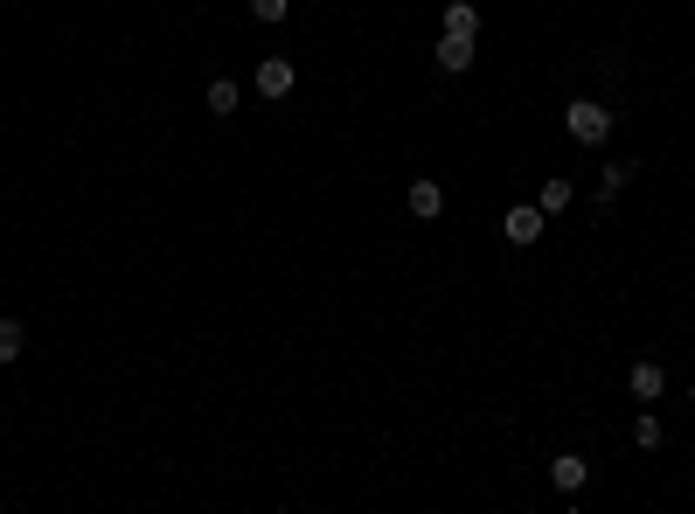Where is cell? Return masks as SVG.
Segmentation results:
<instances>
[{
	"label": "cell",
	"instance_id": "1",
	"mask_svg": "<svg viewBox=\"0 0 695 514\" xmlns=\"http://www.w3.org/2000/svg\"><path fill=\"white\" fill-rule=\"evenodd\" d=\"M563 132H570L577 146H605V132H612V112H605L598 98H570V105H563Z\"/></svg>",
	"mask_w": 695,
	"mask_h": 514
},
{
	"label": "cell",
	"instance_id": "2",
	"mask_svg": "<svg viewBox=\"0 0 695 514\" xmlns=\"http://www.w3.org/2000/svg\"><path fill=\"white\" fill-rule=\"evenodd\" d=\"M501 237H508V244H536V237H543V209H536V202H515V209L501 216Z\"/></svg>",
	"mask_w": 695,
	"mask_h": 514
},
{
	"label": "cell",
	"instance_id": "3",
	"mask_svg": "<svg viewBox=\"0 0 695 514\" xmlns=\"http://www.w3.org/2000/svg\"><path fill=\"white\" fill-rule=\"evenodd\" d=\"M584 480H591V459H577V452H556L550 459V487L556 494H577Z\"/></svg>",
	"mask_w": 695,
	"mask_h": 514
},
{
	"label": "cell",
	"instance_id": "4",
	"mask_svg": "<svg viewBox=\"0 0 695 514\" xmlns=\"http://www.w3.org/2000/svg\"><path fill=\"white\" fill-rule=\"evenodd\" d=\"M438 70L445 77H466L473 70V35H438Z\"/></svg>",
	"mask_w": 695,
	"mask_h": 514
},
{
	"label": "cell",
	"instance_id": "5",
	"mask_svg": "<svg viewBox=\"0 0 695 514\" xmlns=\"http://www.w3.org/2000/svg\"><path fill=\"white\" fill-rule=\"evenodd\" d=\"M404 209H411L417 223H431V216L445 209V188H438V181H411V188H404Z\"/></svg>",
	"mask_w": 695,
	"mask_h": 514
},
{
	"label": "cell",
	"instance_id": "6",
	"mask_svg": "<svg viewBox=\"0 0 695 514\" xmlns=\"http://www.w3.org/2000/svg\"><path fill=\"white\" fill-rule=\"evenodd\" d=\"M285 91H292V63H285V56H265V63H258V98H285Z\"/></svg>",
	"mask_w": 695,
	"mask_h": 514
},
{
	"label": "cell",
	"instance_id": "7",
	"mask_svg": "<svg viewBox=\"0 0 695 514\" xmlns=\"http://www.w3.org/2000/svg\"><path fill=\"white\" fill-rule=\"evenodd\" d=\"M626 389H633L640 403H654V396L668 389V376H661V362H633V369H626Z\"/></svg>",
	"mask_w": 695,
	"mask_h": 514
},
{
	"label": "cell",
	"instance_id": "8",
	"mask_svg": "<svg viewBox=\"0 0 695 514\" xmlns=\"http://www.w3.org/2000/svg\"><path fill=\"white\" fill-rule=\"evenodd\" d=\"M633 174H640V160H612V167H605V181H598V195H591V209H612V195H619Z\"/></svg>",
	"mask_w": 695,
	"mask_h": 514
},
{
	"label": "cell",
	"instance_id": "9",
	"mask_svg": "<svg viewBox=\"0 0 695 514\" xmlns=\"http://www.w3.org/2000/svg\"><path fill=\"white\" fill-rule=\"evenodd\" d=\"M445 35H480V7L473 0H452L445 7Z\"/></svg>",
	"mask_w": 695,
	"mask_h": 514
},
{
	"label": "cell",
	"instance_id": "10",
	"mask_svg": "<svg viewBox=\"0 0 695 514\" xmlns=\"http://www.w3.org/2000/svg\"><path fill=\"white\" fill-rule=\"evenodd\" d=\"M536 209H543V216H563V209H570V181H543Z\"/></svg>",
	"mask_w": 695,
	"mask_h": 514
},
{
	"label": "cell",
	"instance_id": "11",
	"mask_svg": "<svg viewBox=\"0 0 695 514\" xmlns=\"http://www.w3.org/2000/svg\"><path fill=\"white\" fill-rule=\"evenodd\" d=\"M209 112H216V119H230V112H237V84H230V77H216V84H209Z\"/></svg>",
	"mask_w": 695,
	"mask_h": 514
},
{
	"label": "cell",
	"instance_id": "12",
	"mask_svg": "<svg viewBox=\"0 0 695 514\" xmlns=\"http://www.w3.org/2000/svg\"><path fill=\"white\" fill-rule=\"evenodd\" d=\"M28 348V334H21V320H0V362H14Z\"/></svg>",
	"mask_w": 695,
	"mask_h": 514
},
{
	"label": "cell",
	"instance_id": "13",
	"mask_svg": "<svg viewBox=\"0 0 695 514\" xmlns=\"http://www.w3.org/2000/svg\"><path fill=\"white\" fill-rule=\"evenodd\" d=\"M633 438H640V452H654V445H661V417H654V410H640V424H633Z\"/></svg>",
	"mask_w": 695,
	"mask_h": 514
},
{
	"label": "cell",
	"instance_id": "14",
	"mask_svg": "<svg viewBox=\"0 0 695 514\" xmlns=\"http://www.w3.org/2000/svg\"><path fill=\"white\" fill-rule=\"evenodd\" d=\"M251 14H258V21H285V14H292V0H251Z\"/></svg>",
	"mask_w": 695,
	"mask_h": 514
},
{
	"label": "cell",
	"instance_id": "15",
	"mask_svg": "<svg viewBox=\"0 0 695 514\" xmlns=\"http://www.w3.org/2000/svg\"><path fill=\"white\" fill-rule=\"evenodd\" d=\"M689 403H695V383H689Z\"/></svg>",
	"mask_w": 695,
	"mask_h": 514
}]
</instances>
